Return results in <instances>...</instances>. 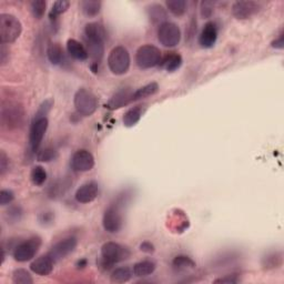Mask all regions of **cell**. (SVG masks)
Listing matches in <instances>:
<instances>
[{
	"instance_id": "6da1fadb",
	"label": "cell",
	"mask_w": 284,
	"mask_h": 284,
	"mask_svg": "<svg viewBox=\"0 0 284 284\" xmlns=\"http://www.w3.org/2000/svg\"><path fill=\"white\" fill-rule=\"evenodd\" d=\"M131 252L129 249L116 242H106L101 247V259L99 261V267L103 270H110L111 267L130 258Z\"/></svg>"
},
{
	"instance_id": "7a4b0ae2",
	"label": "cell",
	"mask_w": 284,
	"mask_h": 284,
	"mask_svg": "<svg viewBox=\"0 0 284 284\" xmlns=\"http://www.w3.org/2000/svg\"><path fill=\"white\" fill-rule=\"evenodd\" d=\"M23 32V25L14 15H0V40L2 43H13Z\"/></svg>"
},
{
	"instance_id": "3957f363",
	"label": "cell",
	"mask_w": 284,
	"mask_h": 284,
	"mask_svg": "<svg viewBox=\"0 0 284 284\" xmlns=\"http://www.w3.org/2000/svg\"><path fill=\"white\" fill-rule=\"evenodd\" d=\"M131 64L130 53L123 46L114 47L108 56V67L116 76L125 75Z\"/></svg>"
},
{
	"instance_id": "277c9868",
	"label": "cell",
	"mask_w": 284,
	"mask_h": 284,
	"mask_svg": "<svg viewBox=\"0 0 284 284\" xmlns=\"http://www.w3.org/2000/svg\"><path fill=\"white\" fill-rule=\"evenodd\" d=\"M75 108L83 117H90L98 109V98L94 92L81 88L75 94L74 98Z\"/></svg>"
},
{
	"instance_id": "5b68a950",
	"label": "cell",
	"mask_w": 284,
	"mask_h": 284,
	"mask_svg": "<svg viewBox=\"0 0 284 284\" xmlns=\"http://www.w3.org/2000/svg\"><path fill=\"white\" fill-rule=\"evenodd\" d=\"M162 59L160 49L154 45H144L135 52V63L141 69H151L159 65Z\"/></svg>"
},
{
	"instance_id": "8992f818",
	"label": "cell",
	"mask_w": 284,
	"mask_h": 284,
	"mask_svg": "<svg viewBox=\"0 0 284 284\" xmlns=\"http://www.w3.org/2000/svg\"><path fill=\"white\" fill-rule=\"evenodd\" d=\"M24 108L16 102L4 103L2 107V123L7 129H17L24 123Z\"/></svg>"
},
{
	"instance_id": "52a82bcc",
	"label": "cell",
	"mask_w": 284,
	"mask_h": 284,
	"mask_svg": "<svg viewBox=\"0 0 284 284\" xmlns=\"http://www.w3.org/2000/svg\"><path fill=\"white\" fill-rule=\"evenodd\" d=\"M41 247V239L39 237H32L26 241L16 245L14 249V259L17 262H28L36 256Z\"/></svg>"
},
{
	"instance_id": "ba28073f",
	"label": "cell",
	"mask_w": 284,
	"mask_h": 284,
	"mask_svg": "<svg viewBox=\"0 0 284 284\" xmlns=\"http://www.w3.org/2000/svg\"><path fill=\"white\" fill-rule=\"evenodd\" d=\"M102 226L108 233L113 234L121 230L123 227V216L119 204H111L105 211L102 218Z\"/></svg>"
},
{
	"instance_id": "9c48e42d",
	"label": "cell",
	"mask_w": 284,
	"mask_h": 284,
	"mask_svg": "<svg viewBox=\"0 0 284 284\" xmlns=\"http://www.w3.org/2000/svg\"><path fill=\"white\" fill-rule=\"evenodd\" d=\"M158 40L162 46L167 48L176 47L181 41V30L176 24L167 21V23L159 26Z\"/></svg>"
},
{
	"instance_id": "30bf717a",
	"label": "cell",
	"mask_w": 284,
	"mask_h": 284,
	"mask_svg": "<svg viewBox=\"0 0 284 284\" xmlns=\"http://www.w3.org/2000/svg\"><path fill=\"white\" fill-rule=\"evenodd\" d=\"M48 125L49 121L47 118L34 119V121H32L29 132V145L34 152H38V150H39L41 142L47 132Z\"/></svg>"
},
{
	"instance_id": "8fae6325",
	"label": "cell",
	"mask_w": 284,
	"mask_h": 284,
	"mask_svg": "<svg viewBox=\"0 0 284 284\" xmlns=\"http://www.w3.org/2000/svg\"><path fill=\"white\" fill-rule=\"evenodd\" d=\"M78 245V240L75 237L64 238L61 241H59L51 248L48 254L51 256L54 262H58L64 258H67L69 254H71L76 250Z\"/></svg>"
},
{
	"instance_id": "7c38bea8",
	"label": "cell",
	"mask_w": 284,
	"mask_h": 284,
	"mask_svg": "<svg viewBox=\"0 0 284 284\" xmlns=\"http://www.w3.org/2000/svg\"><path fill=\"white\" fill-rule=\"evenodd\" d=\"M71 167L77 172L90 171L95 167V158L90 151L80 149L74 154L71 159Z\"/></svg>"
},
{
	"instance_id": "4fadbf2b",
	"label": "cell",
	"mask_w": 284,
	"mask_h": 284,
	"mask_svg": "<svg viewBox=\"0 0 284 284\" xmlns=\"http://www.w3.org/2000/svg\"><path fill=\"white\" fill-rule=\"evenodd\" d=\"M261 10V5L255 2H236L232 5V15L237 19H249Z\"/></svg>"
},
{
	"instance_id": "5bb4252c",
	"label": "cell",
	"mask_w": 284,
	"mask_h": 284,
	"mask_svg": "<svg viewBox=\"0 0 284 284\" xmlns=\"http://www.w3.org/2000/svg\"><path fill=\"white\" fill-rule=\"evenodd\" d=\"M98 195H99V185L95 181H89L81 185V187L76 191L75 198L79 203L86 204L95 201L98 198Z\"/></svg>"
},
{
	"instance_id": "9a60e30c",
	"label": "cell",
	"mask_w": 284,
	"mask_h": 284,
	"mask_svg": "<svg viewBox=\"0 0 284 284\" xmlns=\"http://www.w3.org/2000/svg\"><path fill=\"white\" fill-rule=\"evenodd\" d=\"M218 40V26L213 21L206 23L199 36V43L202 48H212Z\"/></svg>"
},
{
	"instance_id": "2e32d148",
	"label": "cell",
	"mask_w": 284,
	"mask_h": 284,
	"mask_svg": "<svg viewBox=\"0 0 284 284\" xmlns=\"http://www.w3.org/2000/svg\"><path fill=\"white\" fill-rule=\"evenodd\" d=\"M54 263H56V262H54L51 256L47 253L45 255L39 256V258H37L35 261H32L30 264V270L38 275L46 276L52 272Z\"/></svg>"
},
{
	"instance_id": "e0dca14e",
	"label": "cell",
	"mask_w": 284,
	"mask_h": 284,
	"mask_svg": "<svg viewBox=\"0 0 284 284\" xmlns=\"http://www.w3.org/2000/svg\"><path fill=\"white\" fill-rule=\"evenodd\" d=\"M107 38V31L99 23H89L85 27V39L87 41L105 43Z\"/></svg>"
},
{
	"instance_id": "ac0fdd59",
	"label": "cell",
	"mask_w": 284,
	"mask_h": 284,
	"mask_svg": "<svg viewBox=\"0 0 284 284\" xmlns=\"http://www.w3.org/2000/svg\"><path fill=\"white\" fill-rule=\"evenodd\" d=\"M67 50L70 57H73L79 61H85L89 58V53L87 48L80 41L76 39H69L67 41Z\"/></svg>"
},
{
	"instance_id": "d6986e66",
	"label": "cell",
	"mask_w": 284,
	"mask_h": 284,
	"mask_svg": "<svg viewBox=\"0 0 284 284\" xmlns=\"http://www.w3.org/2000/svg\"><path fill=\"white\" fill-rule=\"evenodd\" d=\"M131 94L130 90L128 89H121L119 90L117 94H114L112 98L109 100L107 107L110 109V110H116V109H120L124 106H127L128 103L131 102Z\"/></svg>"
},
{
	"instance_id": "ffe728a7",
	"label": "cell",
	"mask_w": 284,
	"mask_h": 284,
	"mask_svg": "<svg viewBox=\"0 0 284 284\" xmlns=\"http://www.w3.org/2000/svg\"><path fill=\"white\" fill-rule=\"evenodd\" d=\"M182 62H183V59L181 57V54L172 51V52L167 53L165 57H162L159 65H161L163 69L169 71V73H173V71H176L181 67Z\"/></svg>"
},
{
	"instance_id": "44dd1931",
	"label": "cell",
	"mask_w": 284,
	"mask_h": 284,
	"mask_svg": "<svg viewBox=\"0 0 284 284\" xmlns=\"http://www.w3.org/2000/svg\"><path fill=\"white\" fill-rule=\"evenodd\" d=\"M47 57L52 64L61 65L64 61V53L62 47L57 42L49 43L47 48Z\"/></svg>"
},
{
	"instance_id": "7402d4cb",
	"label": "cell",
	"mask_w": 284,
	"mask_h": 284,
	"mask_svg": "<svg viewBox=\"0 0 284 284\" xmlns=\"http://www.w3.org/2000/svg\"><path fill=\"white\" fill-rule=\"evenodd\" d=\"M147 13H148V16L150 20L154 24H165L167 23V12L166 9L163 8L161 5L159 4H151L147 7Z\"/></svg>"
},
{
	"instance_id": "603a6c76",
	"label": "cell",
	"mask_w": 284,
	"mask_h": 284,
	"mask_svg": "<svg viewBox=\"0 0 284 284\" xmlns=\"http://www.w3.org/2000/svg\"><path fill=\"white\" fill-rule=\"evenodd\" d=\"M158 91H159V85H158L157 83H151V84L146 85L133 92L132 96H131V102L138 101L141 99H146V98L156 95Z\"/></svg>"
},
{
	"instance_id": "cb8c5ba5",
	"label": "cell",
	"mask_w": 284,
	"mask_h": 284,
	"mask_svg": "<svg viewBox=\"0 0 284 284\" xmlns=\"http://www.w3.org/2000/svg\"><path fill=\"white\" fill-rule=\"evenodd\" d=\"M144 114V108L142 106H135L130 108L123 116V124L127 128H132L140 121V119Z\"/></svg>"
},
{
	"instance_id": "d4e9b609",
	"label": "cell",
	"mask_w": 284,
	"mask_h": 284,
	"mask_svg": "<svg viewBox=\"0 0 284 284\" xmlns=\"http://www.w3.org/2000/svg\"><path fill=\"white\" fill-rule=\"evenodd\" d=\"M156 263L154 261L150 260H145V261H140L138 263H135L133 265V275L138 276V277H145L151 275L152 273L156 271Z\"/></svg>"
},
{
	"instance_id": "484cf974",
	"label": "cell",
	"mask_w": 284,
	"mask_h": 284,
	"mask_svg": "<svg viewBox=\"0 0 284 284\" xmlns=\"http://www.w3.org/2000/svg\"><path fill=\"white\" fill-rule=\"evenodd\" d=\"M70 184H71V182L69 181L68 179L58 180V181L52 183L50 185V188H49V191H48L49 196H50L51 199L60 198V196H62L65 192H67V190L69 189Z\"/></svg>"
},
{
	"instance_id": "4316f807",
	"label": "cell",
	"mask_w": 284,
	"mask_h": 284,
	"mask_svg": "<svg viewBox=\"0 0 284 284\" xmlns=\"http://www.w3.org/2000/svg\"><path fill=\"white\" fill-rule=\"evenodd\" d=\"M133 275V271L128 266L118 267L113 270L110 275V281L113 283H125L131 280Z\"/></svg>"
},
{
	"instance_id": "83f0119b",
	"label": "cell",
	"mask_w": 284,
	"mask_h": 284,
	"mask_svg": "<svg viewBox=\"0 0 284 284\" xmlns=\"http://www.w3.org/2000/svg\"><path fill=\"white\" fill-rule=\"evenodd\" d=\"M167 8L176 17H182L188 10V3L184 0H168Z\"/></svg>"
},
{
	"instance_id": "f1b7e54d",
	"label": "cell",
	"mask_w": 284,
	"mask_h": 284,
	"mask_svg": "<svg viewBox=\"0 0 284 284\" xmlns=\"http://www.w3.org/2000/svg\"><path fill=\"white\" fill-rule=\"evenodd\" d=\"M80 6L87 17H96L100 13L102 4L98 0H85V2H81Z\"/></svg>"
},
{
	"instance_id": "f546056e",
	"label": "cell",
	"mask_w": 284,
	"mask_h": 284,
	"mask_svg": "<svg viewBox=\"0 0 284 284\" xmlns=\"http://www.w3.org/2000/svg\"><path fill=\"white\" fill-rule=\"evenodd\" d=\"M172 266L177 271H187L190 269H194L195 262L187 255H178L173 259Z\"/></svg>"
},
{
	"instance_id": "4dcf8cb0",
	"label": "cell",
	"mask_w": 284,
	"mask_h": 284,
	"mask_svg": "<svg viewBox=\"0 0 284 284\" xmlns=\"http://www.w3.org/2000/svg\"><path fill=\"white\" fill-rule=\"evenodd\" d=\"M30 180L37 187H41L42 184H45L47 180V171L45 168L41 166H36L32 168L30 172Z\"/></svg>"
},
{
	"instance_id": "1f68e13d",
	"label": "cell",
	"mask_w": 284,
	"mask_h": 284,
	"mask_svg": "<svg viewBox=\"0 0 284 284\" xmlns=\"http://www.w3.org/2000/svg\"><path fill=\"white\" fill-rule=\"evenodd\" d=\"M70 6V3L67 0H59L52 5V8L50 10V14H49V18L51 20H56L60 15H62L68 10Z\"/></svg>"
},
{
	"instance_id": "d6a6232c",
	"label": "cell",
	"mask_w": 284,
	"mask_h": 284,
	"mask_svg": "<svg viewBox=\"0 0 284 284\" xmlns=\"http://www.w3.org/2000/svg\"><path fill=\"white\" fill-rule=\"evenodd\" d=\"M13 282L16 284H32L34 280L30 273L25 269H16L13 273Z\"/></svg>"
},
{
	"instance_id": "836d02e7",
	"label": "cell",
	"mask_w": 284,
	"mask_h": 284,
	"mask_svg": "<svg viewBox=\"0 0 284 284\" xmlns=\"http://www.w3.org/2000/svg\"><path fill=\"white\" fill-rule=\"evenodd\" d=\"M282 254L281 253H271L267 254L263 259V266L266 270L276 269L282 265Z\"/></svg>"
},
{
	"instance_id": "e575fe53",
	"label": "cell",
	"mask_w": 284,
	"mask_h": 284,
	"mask_svg": "<svg viewBox=\"0 0 284 284\" xmlns=\"http://www.w3.org/2000/svg\"><path fill=\"white\" fill-rule=\"evenodd\" d=\"M57 158H58V151H56V149L50 148V147L38 151L37 154V160L40 162H51L56 160Z\"/></svg>"
},
{
	"instance_id": "d590c367",
	"label": "cell",
	"mask_w": 284,
	"mask_h": 284,
	"mask_svg": "<svg viewBox=\"0 0 284 284\" xmlns=\"http://www.w3.org/2000/svg\"><path fill=\"white\" fill-rule=\"evenodd\" d=\"M24 216V211L19 205H13L10 206L6 212V220L10 223H17L21 220V218Z\"/></svg>"
},
{
	"instance_id": "8d00e7d4",
	"label": "cell",
	"mask_w": 284,
	"mask_h": 284,
	"mask_svg": "<svg viewBox=\"0 0 284 284\" xmlns=\"http://www.w3.org/2000/svg\"><path fill=\"white\" fill-rule=\"evenodd\" d=\"M30 8H31V13L32 15H34V17L36 19H41L43 16H45L47 3L45 2V0H35V2L31 3Z\"/></svg>"
},
{
	"instance_id": "74e56055",
	"label": "cell",
	"mask_w": 284,
	"mask_h": 284,
	"mask_svg": "<svg viewBox=\"0 0 284 284\" xmlns=\"http://www.w3.org/2000/svg\"><path fill=\"white\" fill-rule=\"evenodd\" d=\"M53 106V100L48 99L46 101L42 102V105L38 109V111L35 114L34 119H40V118H47V114L50 112L51 108Z\"/></svg>"
},
{
	"instance_id": "f35d334b",
	"label": "cell",
	"mask_w": 284,
	"mask_h": 284,
	"mask_svg": "<svg viewBox=\"0 0 284 284\" xmlns=\"http://www.w3.org/2000/svg\"><path fill=\"white\" fill-rule=\"evenodd\" d=\"M15 200V193L12 190L3 189L0 191V204L7 205L10 204Z\"/></svg>"
},
{
	"instance_id": "ab89813d",
	"label": "cell",
	"mask_w": 284,
	"mask_h": 284,
	"mask_svg": "<svg viewBox=\"0 0 284 284\" xmlns=\"http://www.w3.org/2000/svg\"><path fill=\"white\" fill-rule=\"evenodd\" d=\"M10 169V161H9V157L6 155L5 151H0V174L2 176H5Z\"/></svg>"
},
{
	"instance_id": "60d3db41",
	"label": "cell",
	"mask_w": 284,
	"mask_h": 284,
	"mask_svg": "<svg viewBox=\"0 0 284 284\" xmlns=\"http://www.w3.org/2000/svg\"><path fill=\"white\" fill-rule=\"evenodd\" d=\"M215 12V3L202 2L201 3V16L203 18H210Z\"/></svg>"
},
{
	"instance_id": "b9f144b4",
	"label": "cell",
	"mask_w": 284,
	"mask_h": 284,
	"mask_svg": "<svg viewBox=\"0 0 284 284\" xmlns=\"http://www.w3.org/2000/svg\"><path fill=\"white\" fill-rule=\"evenodd\" d=\"M53 219H54V216H53V213L50 211L43 212L39 216V222L42 226L51 225V223L53 222Z\"/></svg>"
},
{
	"instance_id": "7bdbcfd3",
	"label": "cell",
	"mask_w": 284,
	"mask_h": 284,
	"mask_svg": "<svg viewBox=\"0 0 284 284\" xmlns=\"http://www.w3.org/2000/svg\"><path fill=\"white\" fill-rule=\"evenodd\" d=\"M9 61V49L6 47V43H2L0 48V64L5 65Z\"/></svg>"
},
{
	"instance_id": "ee69618b",
	"label": "cell",
	"mask_w": 284,
	"mask_h": 284,
	"mask_svg": "<svg viewBox=\"0 0 284 284\" xmlns=\"http://www.w3.org/2000/svg\"><path fill=\"white\" fill-rule=\"evenodd\" d=\"M140 250L145 253H154L155 252V245L149 241H145L140 244Z\"/></svg>"
},
{
	"instance_id": "f6af8a7d",
	"label": "cell",
	"mask_w": 284,
	"mask_h": 284,
	"mask_svg": "<svg viewBox=\"0 0 284 284\" xmlns=\"http://www.w3.org/2000/svg\"><path fill=\"white\" fill-rule=\"evenodd\" d=\"M271 46H272V48L280 49V50H282V49L284 48V36H283V34L278 36L275 40H273L272 43H271Z\"/></svg>"
},
{
	"instance_id": "bcb514c9",
	"label": "cell",
	"mask_w": 284,
	"mask_h": 284,
	"mask_svg": "<svg viewBox=\"0 0 284 284\" xmlns=\"http://www.w3.org/2000/svg\"><path fill=\"white\" fill-rule=\"evenodd\" d=\"M239 280L236 277V275H227L225 277L217 278L215 283H237Z\"/></svg>"
}]
</instances>
